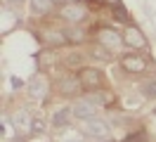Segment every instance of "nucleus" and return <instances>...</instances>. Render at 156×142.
<instances>
[{
  "label": "nucleus",
  "mask_w": 156,
  "mask_h": 142,
  "mask_svg": "<svg viewBox=\"0 0 156 142\" xmlns=\"http://www.w3.org/2000/svg\"><path fill=\"white\" fill-rule=\"evenodd\" d=\"M118 64H121V69L128 71V74H144L151 62H149V57L142 55L140 50H130V52H126V55H121Z\"/></svg>",
  "instance_id": "obj_1"
},
{
  "label": "nucleus",
  "mask_w": 156,
  "mask_h": 142,
  "mask_svg": "<svg viewBox=\"0 0 156 142\" xmlns=\"http://www.w3.org/2000/svg\"><path fill=\"white\" fill-rule=\"evenodd\" d=\"M76 76H78V81H80V85H83L85 93L102 90V88H104V78H107V76L102 74L99 69H95V66H83Z\"/></svg>",
  "instance_id": "obj_2"
},
{
  "label": "nucleus",
  "mask_w": 156,
  "mask_h": 142,
  "mask_svg": "<svg viewBox=\"0 0 156 142\" xmlns=\"http://www.w3.org/2000/svg\"><path fill=\"white\" fill-rule=\"evenodd\" d=\"M59 17L69 24H83L85 17H88V5H83L78 0H69L59 7Z\"/></svg>",
  "instance_id": "obj_3"
},
{
  "label": "nucleus",
  "mask_w": 156,
  "mask_h": 142,
  "mask_svg": "<svg viewBox=\"0 0 156 142\" xmlns=\"http://www.w3.org/2000/svg\"><path fill=\"white\" fill-rule=\"evenodd\" d=\"M123 38H126V47H130V50H147V45H149L144 31L140 26H135V24H126Z\"/></svg>",
  "instance_id": "obj_4"
},
{
  "label": "nucleus",
  "mask_w": 156,
  "mask_h": 142,
  "mask_svg": "<svg viewBox=\"0 0 156 142\" xmlns=\"http://www.w3.org/2000/svg\"><path fill=\"white\" fill-rule=\"evenodd\" d=\"M97 43L107 45L109 50H118V47L126 45V38H123V33H121V31H116V28L102 26V28L97 31Z\"/></svg>",
  "instance_id": "obj_5"
},
{
  "label": "nucleus",
  "mask_w": 156,
  "mask_h": 142,
  "mask_svg": "<svg viewBox=\"0 0 156 142\" xmlns=\"http://www.w3.org/2000/svg\"><path fill=\"white\" fill-rule=\"evenodd\" d=\"M83 128L88 133L90 137H95V140H111V128H109L107 121H102V118H90V121L83 123Z\"/></svg>",
  "instance_id": "obj_6"
},
{
  "label": "nucleus",
  "mask_w": 156,
  "mask_h": 142,
  "mask_svg": "<svg viewBox=\"0 0 156 142\" xmlns=\"http://www.w3.org/2000/svg\"><path fill=\"white\" fill-rule=\"evenodd\" d=\"M83 90V85H80V81H78V76H62V78H57V93L64 95V97H73V95H78Z\"/></svg>",
  "instance_id": "obj_7"
},
{
  "label": "nucleus",
  "mask_w": 156,
  "mask_h": 142,
  "mask_svg": "<svg viewBox=\"0 0 156 142\" xmlns=\"http://www.w3.org/2000/svg\"><path fill=\"white\" fill-rule=\"evenodd\" d=\"M71 109H73V118H78V121H83V123L90 121V118H97V107L90 102L88 97L85 100H78Z\"/></svg>",
  "instance_id": "obj_8"
},
{
  "label": "nucleus",
  "mask_w": 156,
  "mask_h": 142,
  "mask_svg": "<svg viewBox=\"0 0 156 142\" xmlns=\"http://www.w3.org/2000/svg\"><path fill=\"white\" fill-rule=\"evenodd\" d=\"M48 90H50V83L45 76H33L29 81V95L33 100H43V97H48Z\"/></svg>",
  "instance_id": "obj_9"
},
{
  "label": "nucleus",
  "mask_w": 156,
  "mask_h": 142,
  "mask_svg": "<svg viewBox=\"0 0 156 142\" xmlns=\"http://www.w3.org/2000/svg\"><path fill=\"white\" fill-rule=\"evenodd\" d=\"M31 123H33V116L26 109H19L12 114V128L17 133H31Z\"/></svg>",
  "instance_id": "obj_10"
},
{
  "label": "nucleus",
  "mask_w": 156,
  "mask_h": 142,
  "mask_svg": "<svg viewBox=\"0 0 156 142\" xmlns=\"http://www.w3.org/2000/svg\"><path fill=\"white\" fill-rule=\"evenodd\" d=\"M64 33H66V40L71 45H80V43L88 40V31L80 26V24H71L69 28H64Z\"/></svg>",
  "instance_id": "obj_11"
},
{
  "label": "nucleus",
  "mask_w": 156,
  "mask_h": 142,
  "mask_svg": "<svg viewBox=\"0 0 156 142\" xmlns=\"http://www.w3.org/2000/svg\"><path fill=\"white\" fill-rule=\"evenodd\" d=\"M111 52L114 50H109L107 45H102V43H92V45L88 47V55L92 57V59H97V62H111Z\"/></svg>",
  "instance_id": "obj_12"
},
{
  "label": "nucleus",
  "mask_w": 156,
  "mask_h": 142,
  "mask_svg": "<svg viewBox=\"0 0 156 142\" xmlns=\"http://www.w3.org/2000/svg\"><path fill=\"white\" fill-rule=\"evenodd\" d=\"M71 116H73V109H71V107H62V109L55 111V116L50 118V123H52L55 128H64V126H69Z\"/></svg>",
  "instance_id": "obj_13"
},
{
  "label": "nucleus",
  "mask_w": 156,
  "mask_h": 142,
  "mask_svg": "<svg viewBox=\"0 0 156 142\" xmlns=\"http://www.w3.org/2000/svg\"><path fill=\"white\" fill-rule=\"evenodd\" d=\"M52 7H55V0H31V14H36V17L50 14Z\"/></svg>",
  "instance_id": "obj_14"
},
{
  "label": "nucleus",
  "mask_w": 156,
  "mask_h": 142,
  "mask_svg": "<svg viewBox=\"0 0 156 142\" xmlns=\"http://www.w3.org/2000/svg\"><path fill=\"white\" fill-rule=\"evenodd\" d=\"M66 33L64 31H50L45 33V45L48 47H59V45H66Z\"/></svg>",
  "instance_id": "obj_15"
},
{
  "label": "nucleus",
  "mask_w": 156,
  "mask_h": 142,
  "mask_svg": "<svg viewBox=\"0 0 156 142\" xmlns=\"http://www.w3.org/2000/svg\"><path fill=\"white\" fill-rule=\"evenodd\" d=\"M85 97H88V100L95 104V107H107V104H111V100H109L111 95L104 93V88H102V90H92V93H88Z\"/></svg>",
  "instance_id": "obj_16"
},
{
  "label": "nucleus",
  "mask_w": 156,
  "mask_h": 142,
  "mask_svg": "<svg viewBox=\"0 0 156 142\" xmlns=\"http://www.w3.org/2000/svg\"><path fill=\"white\" fill-rule=\"evenodd\" d=\"M140 93H142V97H144V100H156V78L144 81V83H142V88H140Z\"/></svg>",
  "instance_id": "obj_17"
},
{
  "label": "nucleus",
  "mask_w": 156,
  "mask_h": 142,
  "mask_svg": "<svg viewBox=\"0 0 156 142\" xmlns=\"http://www.w3.org/2000/svg\"><path fill=\"white\" fill-rule=\"evenodd\" d=\"M111 14H114V19H116L118 24H130V14H128V9L123 7L121 2L111 7Z\"/></svg>",
  "instance_id": "obj_18"
},
{
  "label": "nucleus",
  "mask_w": 156,
  "mask_h": 142,
  "mask_svg": "<svg viewBox=\"0 0 156 142\" xmlns=\"http://www.w3.org/2000/svg\"><path fill=\"white\" fill-rule=\"evenodd\" d=\"M45 133V121L40 116H33V123H31V133L29 135H43Z\"/></svg>",
  "instance_id": "obj_19"
},
{
  "label": "nucleus",
  "mask_w": 156,
  "mask_h": 142,
  "mask_svg": "<svg viewBox=\"0 0 156 142\" xmlns=\"http://www.w3.org/2000/svg\"><path fill=\"white\" fill-rule=\"evenodd\" d=\"M121 142H147V133L144 130H135V133H130V135H126Z\"/></svg>",
  "instance_id": "obj_20"
},
{
  "label": "nucleus",
  "mask_w": 156,
  "mask_h": 142,
  "mask_svg": "<svg viewBox=\"0 0 156 142\" xmlns=\"http://www.w3.org/2000/svg\"><path fill=\"white\" fill-rule=\"evenodd\" d=\"M88 2H109V5H111V7H114V5H118V2H121V0H88Z\"/></svg>",
  "instance_id": "obj_21"
},
{
  "label": "nucleus",
  "mask_w": 156,
  "mask_h": 142,
  "mask_svg": "<svg viewBox=\"0 0 156 142\" xmlns=\"http://www.w3.org/2000/svg\"><path fill=\"white\" fill-rule=\"evenodd\" d=\"M7 2H14V5H21V2H24V0H7Z\"/></svg>",
  "instance_id": "obj_22"
},
{
  "label": "nucleus",
  "mask_w": 156,
  "mask_h": 142,
  "mask_svg": "<svg viewBox=\"0 0 156 142\" xmlns=\"http://www.w3.org/2000/svg\"><path fill=\"white\" fill-rule=\"evenodd\" d=\"M78 142H85V140H78Z\"/></svg>",
  "instance_id": "obj_23"
}]
</instances>
